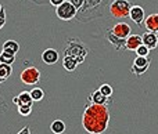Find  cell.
Here are the masks:
<instances>
[{
	"label": "cell",
	"instance_id": "5b68a950",
	"mask_svg": "<svg viewBox=\"0 0 158 134\" xmlns=\"http://www.w3.org/2000/svg\"><path fill=\"white\" fill-rule=\"evenodd\" d=\"M19 79L24 85L27 86H33L38 85L39 80H40V71H39L36 66H28L19 75Z\"/></svg>",
	"mask_w": 158,
	"mask_h": 134
},
{
	"label": "cell",
	"instance_id": "cb8c5ba5",
	"mask_svg": "<svg viewBox=\"0 0 158 134\" xmlns=\"http://www.w3.org/2000/svg\"><path fill=\"white\" fill-rule=\"evenodd\" d=\"M68 2H69V3H72V4H74L75 7H77L78 10H79V8H81L82 6H83L85 0H68Z\"/></svg>",
	"mask_w": 158,
	"mask_h": 134
},
{
	"label": "cell",
	"instance_id": "52a82bcc",
	"mask_svg": "<svg viewBox=\"0 0 158 134\" xmlns=\"http://www.w3.org/2000/svg\"><path fill=\"white\" fill-rule=\"evenodd\" d=\"M87 102H92V104H98V105H111L112 100L111 97H106L100 90H96L87 97Z\"/></svg>",
	"mask_w": 158,
	"mask_h": 134
},
{
	"label": "cell",
	"instance_id": "4316f807",
	"mask_svg": "<svg viewBox=\"0 0 158 134\" xmlns=\"http://www.w3.org/2000/svg\"><path fill=\"white\" fill-rule=\"evenodd\" d=\"M4 25H6V18H2V17H0V29H2Z\"/></svg>",
	"mask_w": 158,
	"mask_h": 134
},
{
	"label": "cell",
	"instance_id": "f1b7e54d",
	"mask_svg": "<svg viewBox=\"0 0 158 134\" xmlns=\"http://www.w3.org/2000/svg\"><path fill=\"white\" fill-rule=\"evenodd\" d=\"M3 82H6V80L3 79V77H0V83H3Z\"/></svg>",
	"mask_w": 158,
	"mask_h": 134
},
{
	"label": "cell",
	"instance_id": "d6986e66",
	"mask_svg": "<svg viewBox=\"0 0 158 134\" xmlns=\"http://www.w3.org/2000/svg\"><path fill=\"white\" fill-rule=\"evenodd\" d=\"M13 73V66L8 64H2L0 62V77H3L4 80H7Z\"/></svg>",
	"mask_w": 158,
	"mask_h": 134
},
{
	"label": "cell",
	"instance_id": "8fae6325",
	"mask_svg": "<svg viewBox=\"0 0 158 134\" xmlns=\"http://www.w3.org/2000/svg\"><path fill=\"white\" fill-rule=\"evenodd\" d=\"M58 58H60L58 51L54 49H46L42 53V61H43L46 65H54L58 61Z\"/></svg>",
	"mask_w": 158,
	"mask_h": 134
},
{
	"label": "cell",
	"instance_id": "ffe728a7",
	"mask_svg": "<svg viewBox=\"0 0 158 134\" xmlns=\"http://www.w3.org/2000/svg\"><path fill=\"white\" fill-rule=\"evenodd\" d=\"M31 97H32V100L33 101H42L43 100V97H44V91H43V89H40V87H33V89H31Z\"/></svg>",
	"mask_w": 158,
	"mask_h": 134
},
{
	"label": "cell",
	"instance_id": "ba28073f",
	"mask_svg": "<svg viewBox=\"0 0 158 134\" xmlns=\"http://www.w3.org/2000/svg\"><path fill=\"white\" fill-rule=\"evenodd\" d=\"M111 32L114 33L117 37L126 39L129 35H131L132 29H131V26H129L126 22H118V24H115L114 26L111 28Z\"/></svg>",
	"mask_w": 158,
	"mask_h": 134
},
{
	"label": "cell",
	"instance_id": "f546056e",
	"mask_svg": "<svg viewBox=\"0 0 158 134\" xmlns=\"http://www.w3.org/2000/svg\"><path fill=\"white\" fill-rule=\"evenodd\" d=\"M3 10V7H2V4H0V11H2Z\"/></svg>",
	"mask_w": 158,
	"mask_h": 134
},
{
	"label": "cell",
	"instance_id": "83f0119b",
	"mask_svg": "<svg viewBox=\"0 0 158 134\" xmlns=\"http://www.w3.org/2000/svg\"><path fill=\"white\" fill-rule=\"evenodd\" d=\"M0 17H2V18H6V11H4V8L0 11Z\"/></svg>",
	"mask_w": 158,
	"mask_h": 134
},
{
	"label": "cell",
	"instance_id": "3957f363",
	"mask_svg": "<svg viewBox=\"0 0 158 134\" xmlns=\"http://www.w3.org/2000/svg\"><path fill=\"white\" fill-rule=\"evenodd\" d=\"M131 3L128 0H112L110 3V14H111L114 18L117 19H123V18H128L129 14H131Z\"/></svg>",
	"mask_w": 158,
	"mask_h": 134
},
{
	"label": "cell",
	"instance_id": "277c9868",
	"mask_svg": "<svg viewBox=\"0 0 158 134\" xmlns=\"http://www.w3.org/2000/svg\"><path fill=\"white\" fill-rule=\"evenodd\" d=\"M77 11H78V8L72 3H69L68 0H65L61 6L56 7V14L63 21H71V19H74L77 17Z\"/></svg>",
	"mask_w": 158,
	"mask_h": 134
},
{
	"label": "cell",
	"instance_id": "603a6c76",
	"mask_svg": "<svg viewBox=\"0 0 158 134\" xmlns=\"http://www.w3.org/2000/svg\"><path fill=\"white\" fill-rule=\"evenodd\" d=\"M135 53H136V55H142V57H148V54H150V49H148L147 46H144V44H142V46H140Z\"/></svg>",
	"mask_w": 158,
	"mask_h": 134
},
{
	"label": "cell",
	"instance_id": "8992f818",
	"mask_svg": "<svg viewBox=\"0 0 158 134\" xmlns=\"http://www.w3.org/2000/svg\"><path fill=\"white\" fill-rule=\"evenodd\" d=\"M150 64H151L150 57H142V55H137V57L135 58L133 65H132V68H131L132 73L136 75V76H140V75H143L148 69Z\"/></svg>",
	"mask_w": 158,
	"mask_h": 134
},
{
	"label": "cell",
	"instance_id": "7c38bea8",
	"mask_svg": "<svg viewBox=\"0 0 158 134\" xmlns=\"http://www.w3.org/2000/svg\"><path fill=\"white\" fill-rule=\"evenodd\" d=\"M106 37H107V40L110 41V43L114 46V49L115 50H118V51H121L122 49H125V44H126V39H119V37H117V36L114 35V33L111 32V29H108L106 32Z\"/></svg>",
	"mask_w": 158,
	"mask_h": 134
},
{
	"label": "cell",
	"instance_id": "484cf974",
	"mask_svg": "<svg viewBox=\"0 0 158 134\" xmlns=\"http://www.w3.org/2000/svg\"><path fill=\"white\" fill-rule=\"evenodd\" d=\"M17 134H31V129L28 126H25V127H22V129L19 130Z\"/></svg>",
	"mask_w": 158,
	"mask_h": 134
},
{
	"label": "cell",
	"instance_id": "ac0fdd59",
	"mask_svg": "<svg viewBox=\"0 0 158 134\" xmlns=\"http://www.w3.org/2000/svg\"><path fill=\"white\" fill-rule=\"evenodd\" d=\"M14 61H15V54L7 53V51H4V50L0 53V62H2V64H8V65H13Z\"/></svg>",
	"mask_w": 158,
	"mask_h": 134
},
{
	"label": "cell",
	"instance_id": "9a60e30c",
	"mask_svg": "<svg viewBox=\"0 0 158 134\" xmlns=\"http://www.w3.org/2000/svg\"><path fill=\"white\" fill-rule=\"evenodd\" d=\"M144 26L146 29L148 30V32H154L157 33L158 32V14H150L148 17H146L144 18Z\"/></svg>",
	"mask_w": 158,
	"mask_h": 134
},
{
	"label": "cell",
	"instance_id": "6da1fadb",
	"mask_svg": "<svg viewBox=\"0 0 158 134\" xmlns=\"http://www.w3.org/2000/svg\"><path fill=\"white\" fill-rule=\"evenodd\" d=\"M110 111L107 105L87 102L82 115V126L89 134H101L108 129Z\"/></svg>",
	"mask_w": 158,
	"mask_h": 134
},
{
	"label": "cell",
	"instance_id": "e0dca14e",
	"mask_svg": "<svg viewBox=\"0 0 158 134\" xmlns=\"http://www.w3.org/2000/svg\"><path fill=\"white\" fill-rule=\"evenodd\" d=\"M3 50L7 53H11V54H17L19 51V44L15 40H7L3 44Z\"/></svg>",
	"mask_w": 158,
	"mask_h": 134
},
{
	"label": "cell",
	"instance_id": "30bf717a",
	"mask_svg": "<svg viewBox=\"0 0 158 134\" xmlns=\"http://www.w3.org/2000/svg\"><path fill=\"white\" fill-rule=\"evenodd\" d=\"M142 44H143L142 36H140V35H136V33H133V35H129L128 37H126L125 49L129 50V51H136V50L139 49Z\"/></svg>",
	"mask_w": 158,
	"mask_h": 134
},
{
	"label": "cell",
	"instance_id": "9c48e42d",
	"mask_svg": "<svg viewBox=\"0 0 158 134\" xmlns=\"http://www.w3.org/2000/svg\"><path fill=\"white\" fill-rule=\"evenodd\" d=\"M129 18H131L137 26H142L143 22H144V10H143L140 6H132Z\"/></svg>",
	"mask_w": 158,
	"mask_h": 134
},
{
	"label": "cell",
	"instance_id": "2e32d148",
	"mask_svg": "<svg viewBox=\"0 0 158 134\" xmlns=\"http://www.w3.org/2000/svg\"><path fill=\"white\" fill-rule=\"evenodd\" d=\"M50 130L53 134H63L65 132V123L61 119H56L54 122H52L50 124Z\"/></svg>",
	"mask_w": 158,
	"mask_h": 134
},
{
	"label": "cell",
	"instance_id": "4fadbf2b",
	"mask_svg": "<svg viewBox=\"0 0 158 134\" xmlns=\"http://www.w3.org/2000/svg\"><path fill=\"white\" fill-rule=\"evenodd\" d=\"M142 39H143V44L144 46H147L150 50H154L157 49L158 46V35L154 32H146L142 35Z\"/></svg>",
	"mask_w": 158,
	"mask_h": 134
},
{
	"label": "cell",
	"instance_id": "d4e9b609",
	"mask_svg": "<svg viewBox=\"0 0 158 134\" xmlns=\"http://www.w3.org/2000/svg\"><path fill=\"white\" fill-rule=\"evenodd\" d=\"M49 2H50V4H52V6H54V7H58V6H61L64 2H65V0H49Z\"/></svg>",
	"mask_w": 158,
	"mask_h": 134
},
{
	"label": "cell",
	"instance_id": "7a4b0ae2",
	"mask_svg": "<svg viewBox=\"0 0 158 134\" xmlns=\"http://www.w3.org/2000/svg\"><path fill=\"white\" fill-rule=\"evenodd\" d=\"M87 54H89V49L78 37H72L67 40V47L64 50V57H69L77 61L78 64H81L85 61Z\"/></svg>",
	"mask_w": 158,
	"mask_h": 134
},
{
	"label": "cell",
	"instance_id": "7402d4cb",
	"mask_svg": "<svg viewBox=\"0 0 158 134\" xmlns=\"http://www.w3.org/2000/svg\"><path fill=\"white\" fill-rule=\"evenodd\" d=\"M98 90H100L101 93H103L106 97H112V87H111V86H110V85H107V83H104V85H101Z\"/></svg>",
	"mask_w": 158,
	"mask_h": 134
},
{
	"label": "cell",
	"instance_id": "44dd1931",
	"mask_svg": "<svg viewBox=\"0 0 158 134\" xmlns=\"http://www.w3.org/2000/svg\"><path fill=\"white\" fill-rule=\"evenodd\" d=\"M18 113L21 116H29L32 113V105H21V107H18Z\"/></svg>",
	"mask_w": 158,
	"mask_h": 134
},
{
	"label": "cell",
	"instance_id": "5bb4252c",
	"mask_svg": "<svg viewBox=\"0 0 158 134\" xmlns=\"http://www.w3.org/2000/svg\"><path fill=\"white\" fill-rule=\"evenodd\" d=\"M13 102L17 107H21V105H32L35 101L32 100L29 91H22V93H19L17 97H14Z\"/></svg>",
	"mask_w": 158,
	"mask_h": 134
}]
</instances>
